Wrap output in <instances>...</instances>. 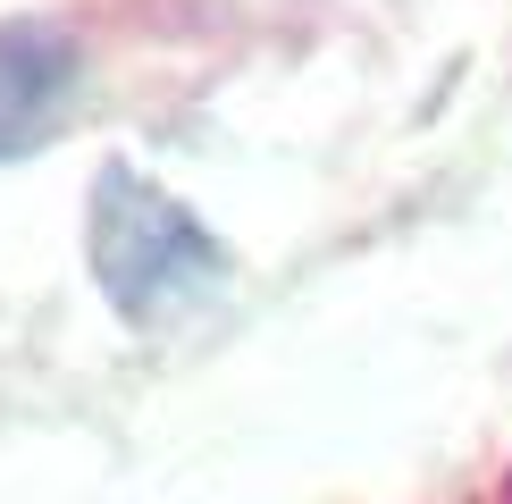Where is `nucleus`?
<instances>
[{"label": "nucleus", "instance_id": "f257e3e1", "mask_svg": "<svg viewBox=\"0 0 512 504\" xmlns=\"http://www.w3.org/2000/svg\"><path fill=\"white\" fill-rule=\"evenodd\" d=\"M84 244H93V278L126 328H168L227 286V244L202 227L194 202L168 194L143 168H101L93 177Z\"/></svg>", "mask_w": 512, "mask_h": 504}, {"label": "nucleus", "instance_id": "f03ea898", "mask_svg": "<svg viewBox=\"0 0 512 504\" xmlns=\"http://www.w3.org/2000/svg\"><path fill=\"white\" fill-rule=\"evenodd\" d=\"M84 93V42L59 17H0V160L59 135Z\"/></svg>", "mask_w": 512, "mask_h": 504}]
</instances>
